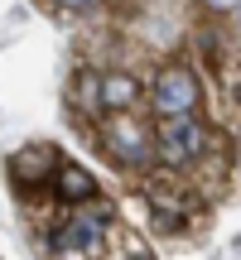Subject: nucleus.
I'll list each match as a JSON object with an SVG mask.
<instances>
[{
    "label": "nucleus",
    "instance_id": "f257e3e1",
    "mask_svg": "<svg viewBox=\"0 0 241 260\" xmlns=\"http://www.w3.org/2000/svg\"><path fill=\"white\" fill-rule=\"evenodd\" d=\"M203 149H207V130H203V121H198L193 111L164 116V125H159V135H155V154L164 159L169 169H188Z\"/></svg>",
    "mask_w": 241,
    "mask_h": 260
},
{
    "label": "nucleus",
    "instance_id": "f03ea898",
    "mask_svg": "<svg viewBox=\"0 0 241 260\" xmlns=\"http://www.w3.org/2000/svg\"><path fill=\"white\" fill-rule=\"evenodd\" d=\"M198 102H203V87H198V77L188 73V68H164V73L155 77V87H149V106H155L159 116L198 111Z\"/></svg>",
    "mask_w": 241,
    "mask_h": 260
},
{
    "label": "nucleus",
    "instance_id": "7ed1b4c3",
    "mask_svg": "<svg viewBox=\"0 0 241 260\" xmlns=\"http://www.w3.org/2000/svg\"><path fill=\"white\" fill-rule=\"evenodd\" d=\"M111 222V212H97V217H68L63 226H58L53 236H48V251L53 255H87L102 246V226Z\"/></svg>",
    "mask_w": 241,
    "mask_h": 260
},
{
    "label": "nucleus",
    "instance_id": "20e7f679",
    "mask_svg": "<svg viewBox=\"0 0 241 260\" xmlns=\"http://www.w3.org/2000/svg\"><path fill=\"white\" fill-rule=\"evenodd\" d=\"M106 149H111L116 164L140 169V164H149V154H155V140H149L135 121H126V111H120V121L106 130Z\"/></svg>",
    "mask_w": 241,
    "mask_h": 260
},
{
    "label": "nucleus",
    "instance_id": "39448f33",
    "mask_svg": "<svg viewBox=\"0 0 241 260\" xmlns=\"http://www.w3.org/2000/svg\"><path fill=\"white\" fill-rule=\"evenodd\" d=\"M140 102V82L130 73H102V106L106 111H130Z\"/></svg>",
    "mask_w": 241,
    "mask_h": 260
},
{
    "label": "nucleus",
    "instance_id": "423d86ee",
    "mask_svg": "<svg viewBox=\"0 0 241 260\" xmlns=\"http://www.w3.org/2000/svg\"><path fill=\"white\" fill-rule=\"evenodd\" d=\"M53 193L63 203H87V198H97V178L87 169H77V164H63L58 178H53Z\"/></svg>",
    "mask_w": 241,
    "mask_h": 260
},
{
    "label": "nucleus",
    "instance_id": "0eeeda50",
    "mask_svg": "<svg viewBox=\"0 0 241 260\" xmlns=\"http://www.w3.org/2000/svg\"><path fill=\"white\" fill-rule=\"evenodd\" d=\"M48 164H53V149L48 145H29V149H19V154L10 159V174H15L19 183H34V178L48 174Z\"/></svg>",
    "mask_w": 241,
    "mask_h": 260
},
{
    "label": "nucleus",
    "instance_id": "6e6552de",
    "mask_svg": "<svg viewBox=\"0 0 241 260\" xmlns=\"http://www.w3.org/2000/svg\"><path fill=\"white\" fill-rule=\"evenodd\" d=\"M58 5H63V10H92L97 0H58Z\"/></svg>",
    "mask_w": 241,
    "mask_h": 260
},
{
    "label": "nucleus",
    "instance_id": "1a4fd4ad",
    "mask_svg": "<svg viewBox=\"0 0 241 260\" xmlns=\"http://www.w3.org/2000/svg\"><path fill=\"white\" fill-rule=\"evenodd\" d=\"M207 5H213V10H232L236 0H207Z\"/></svg>",
    "mask_w": 241,
    "mask_h": 260
},
{
    "label": "nucleus",
    "instance_id": "9d476101",
    "mask_svg": "<svg viewBox=\"0 0 241 260\" xmlns=\"http://www.w3.org/2000/svg\"><path fill=\"white\" fill-rule=\"evenodd\" d=\"M236 10H241V0H236Z\"/></svg>",
    "mask_w": 241,
    "mask_h": 260
}]
</instances>
